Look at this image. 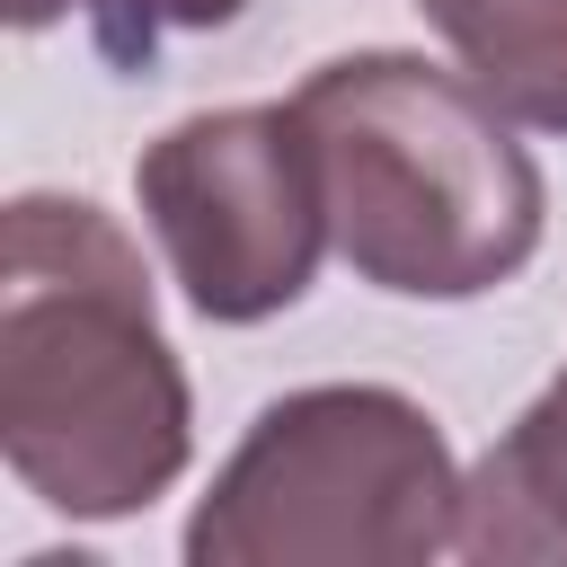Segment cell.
I'll list each match as a JSON object with an SVG mask.
<instances>
[{"label": "cell", "mask_w": 567, "mask_h": 567, "mask_svg": "<svg viewBox=\"0 0 567 567\" xmlns=\"http://www.w3.org/2000/svg\"><path fill=\"white\" fill-rule=\"evenodd\" d=\"M461 461L390 381H310L248 416L186 514V567H425L461 549Z\"/></svg>", "instance_id": "3"}, {"label": "cell", "mask_w": 567, "mask_h": 567, "mask_svg": "<svg viewBox=\"0 0 567 567\" xmlns=\"http://www.w3.org/2000/svg\"><path fill=\"white\" fill-rule=\"evenodd\" d=\"M0 461L71 523H124L195 461L151 266L89 195L27 186L0 213Z\"/></svg>", "instance_id": "1"}, {"label": "cell", "mask_w": 567, "mask_h": 567, "mask_svg": "<svg viewBox=\"0 0 567 567\" xmlns=\"http://www.w3.org/2000/svg\"><path fill=\"white\" fill-rule=\"evenodd\" d=\"M142 221L213 328H257L292 310L328 257V186L301 106H204L177 115L133 159Z\"/></svg>", "instance_id": "4"}, {"label": "cell", "mask_w": 567, "mask_h": 567, "mask_svg": "<svg viewBox=\"0 0 567 567\" xmlns=\"http://www.w3.org/2000/svg\"><path fill=\"white\" fill-rule=\"evenodd\" d=\"M416 9L514 124L567 142V0H416Z\"/></svg>", "instance_id": "6"}, {"label": "cell", "mask_w": 567, "mask_h": 567, "mask_svg": "<svg viewBox=\"0 0 567 567\" xmlns=\"http://www.w3.org/2000/svg\"><path fill=\"white\" fill-rule=\"evenodd\" d=\"M461 558H478V567H567V363L478 452V470L461 487Z\"/></svg>", "instance_id": "5"}, {"label": "cell", "mask_w": 567, "mask_h": 567, "mask_svg": "<svg viewBox=\"0 0 567 567\" xmlns=\"http://www.w3.org/2000/svg\"><path fill=\"white\" fill-rule=\"evenodd\" d=\"M0 9H9L18 35H44V27H62V18L80 9L89 35H97V53H106L115 71H151V53H159L168 35H213V27H230L248 0H0Z\"/></svg>", "instance_id": "7"}, {"label": "cell", "mask_w": 567, "mask_h": 567, "mask_svg": "<svg viewBox=\"0 0 567 567\" xmlns=\"http://www.w3.org/2000/svg\"><path fill=\"white\" fill-rule=\"evenodd\" d=\"M337 257L390 301H478L540 257L549 186L514 142V115L470 80L399 44L328 53L292 89Z\"/></svg>", "instance_id": "2"}]
</instances>
